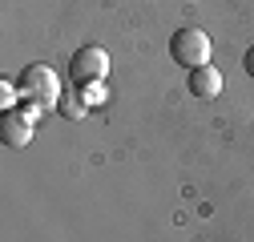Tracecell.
<instances>
[{
	"label": "cell",
	"mask_w": 254,
	"mask_h": 242,
	"mask_svg": "<svg viewBox=\"0 0 254 242\" xmlns=\"http://www.w3.org/2000/svg\"><path fill=\"white\" fill-rule=\"evenodd\" d=\"M16 85H20V101H33L45 113L57 109V101H61V81H57V73L49 65H24Z\"/></svg>",
	"instance_id": "cell-1"
},
{
	"label": "cell",
	"mask_w": 254,
	"mask_h": 242,
	"mask_svg": "<svg viewBox=\"0 0 254 242\" xmlns=\"http://www.w3.org/2000/svg\"><path fill=\"white\" fill-rule=\"evenodd\" d=\"M170 57L178 60L186 73L210 65V33H202V28H194V24L178 28V33L170 37Z\"/></svg>",
	"instance_id": "cell-2"
},
{
	"label": "cell",
	"mask_w": 254,
	"mask_h": 242,
	"mask_svg": "<svg viewBox=\"0 0 254 242\" xmlns=\"http://www.w3.org/2000/svg\"><path fill=\"white\" fill-rule=\"evenodd\" d=\"M41 105L33 101H24L20 109H8L4 121H0V141H4L8 149H24L28 141H33V129H37V121H41Z\"/></svg>",
	"instance_id": "cell-3"
},
{
	"label": "cell",
	"mask_w": 254,
	"mask_h": 242,
	"mask_svg": "<svg viewBox=\"0 0 254 242\" xmlns=\"http://www.w3.org/2000/svg\"><path fill=\"white\" fill-rule=\"evenodd\" d=\"M69 77L77 85H89V81H105L109 77V53L101 45H85L77 49V57L69 60Z\"/></svg>",
	"instance_id": "cell-4"
},
{
	"label": "cell",
	"mask_w": 254,
	"mask_h": 242,
	"mask_svg": "<svg viewBox=\"0 0 254 242\" xmlns=\"http://www.w3.org/2000/svg\"><path fill=\"white\" fill-rule=\"evenodd\" d=\"M186 89H190V93H194V97L210 101V97H218V93H222V73H218L214 65L190 69V77H186Z\"/></svg>",
	"instance_id": "cell-5"
},
{
	"label": "cell",
	"mask_w": 254,
	"mask_h": 242,
	"mask_svg": "<svg viewBox=\"0 0 254 242\" xmlns=\"http://www.w3.org/2000/svg\"><path fill=\"white\" fill-rule=\"evenodd\" d=\"M57 113H65L69 121H81V117L89 113V105H85V97H81V93H61V101H57Z\"/></svg>",
	"instance_id": "cell-6"
},
{
	"label": "cell",
	"mask_w": 254,
	"mask_h": 242,
	"mask_svg": "<svg viewBox=\"0 0 254 242\" xmlns=\"http://www.w3.org/2000/svg\"><path fill=\"white\" fill-rule=\"evenodd\" d=\"M77 93L85 97V105H101V101H105V85H101V81H89V85L77 89Z\"/></svg>",
	"instance_id": "cell-7"
},
{
	"label": "cell",
	"mask_w": 254,
	"mask_h": 242,
	"mask_svg": "<svg viewBox=\"0 0 254 242\" xmlns=\"http://www.w3.org/2000/svg\"><path fill=\"white\" fill-rule=\"evenodd\" d=\"M20 97V85H12V81H0V105H4V113L12 109V101Z\"/></svg>",
	"instance_id": "cell-8"
},
{
	"label": "cell",
	"mask_w": 254,
	"mask_h": 242,
	"mask_svg": "<svg viewBox=\"0 0 254 242\" xmlns=\"http://www.w3.org/2000/svg\"><path fill=\"white\" fill-rule=\"evenodd\" d=\"M242 69L254 77V45H250V49H246V57H242Z\"/></svg>",
	"instance_id": "cell-9"
}]
</instances>
